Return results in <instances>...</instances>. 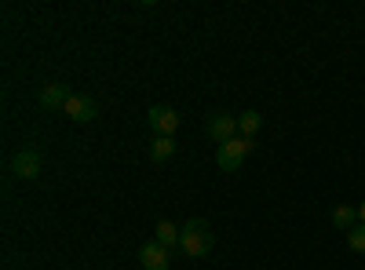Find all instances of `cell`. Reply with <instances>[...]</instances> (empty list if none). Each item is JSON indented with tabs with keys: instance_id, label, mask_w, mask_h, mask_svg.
Wrapping results in <instances>:
<instances>
[{
	"instance_id": "6da1fadb",
	"label": "cell",
	"mask_w": 365,
	"mask_h": 270,
	"mask_svg": "<svg viewBox=\"0 0 365 270\" xmlns=\"http://www.w3.org/2000/svg\"><path fill=\"white\" fill-rule=\"evenodd\" d=\"M212 227L205 223V219H190L187 227H182V234H179V249L187 252L190 259H201V256H208L212 252Z\"/></svg>"
},
{
	"instance_id": "7a4b0ae2",
	"label": "cell",
	"mask_w": 365,
	"mask_h": 270,
	"mask_svg": "<svg viewBox=\"0 0 365 270\" xmlns=\"http://www.w3.org/2000/svg\"><path fill=\"white\" fill-rule=\"evenodd\" d=\"M41 168H44V154L37 146H22L19 154L11 157V175L15 179H26V183H34V179L41 175Z\"/></svg>"
},
{
	"instance_id": "3957f363",
	"label": "cell",
	"mask_w": 365,
	"mask_h": 270,
	"mask_svg": "<svg viewBox=\"0 0 365 270\" xmlns=\"http://www.w3.org/2000/svg\"><path fill=\"white\" fill-rule=\"evenodd\" d=\"M252 154V139H230V142H223L220 150H216V165L223 168V172H237L241 165H245V157Z\"/></svg>"
},
{
	"instance_id": "277c9868",
	"label": "cell",
	"mask_w": 365,
	"mask_h": 270,
	"mask_svg": "<svg viewBox=\"0 0 365 270\" xmlns=\"http://www.w3.org/2000/svg\"><path fill=\"white\" fill-rule=\"evenodd\" d=\"M205 132H208L212 139H216V142L223 146V142L237 139V117H230V113H223V110L208 113V117H205Z\"/></svg>"
},
{
	"instance_id": "5b68a950",
	"label": "cell",
	"mask_w": 365,
	"mask_h": 270,
	"mask_svg": "<svg viewBox=\"0 0 365 270\" xmlns=\"http://www.w3.org/2000/svg\"><path fill=\"white\" fill-rule=\"evenodd\" d=\"M146 125L154 128V135H175L179 113H175L172 106H150V110H146Z\"/></svg>"
},
{
	"instance_id": "8992f818",
	"label": "cell",
	"mask_w": 365,
	"mask_h": 270,
	"mask_svg": "<svg viewBox=\"0 0 365 270\" xmlns=\"http://www.w3.org/2000/svg\"><path fill=\"white\" fill-rule=\"evenodd\" d=\"M66 117L70 121H77V125H88V121H96L99 117V103L91 99V95H70V103H66Z\"/></svg>"
},
{
	"instance_id": "52a82bcc",
	"label": "cell",
	"mask_w": 365,
	"mask_h": 270,
	"mask_svg": "<svg viewBox=\"0 0 365 270\" xmlns=\"http://www.w3.org/2000/svg\"><path fill=\"white\" fill-rule=\"evenodd\" d=\"M139 263H143V270H168L172 252L161 242H146V245H139Z\"/></svg>"
},
{
	"instance_id": "ba28073f",
	"label": "cell",
	"mask_w": 365,
	"mask_h": 270,
	"mask_svg": "<svg viewBox=\"0 0 365 270\" xmlns=\"http://www.w3.org/2000/svg\"><path fill=\"white\" fill-rule=\"evenodd\" d=\"M70 95H73L70 88L55 81V84H44V88H41V95H37V103H41L44 110H66Z\"/></svg>"
},
{
	"instance_id": "9c48e42d",
	"label": "cell",
	"mask_w": 365,
	"mask_h": 270,
	"mask_svg": "<svg viewBox=\"0 0 365 270\" xmlns=\"http://www.w3.org/2000/svg\"><path fill=\"white\" fill-rule=\"evenodd\" d=\"M179 234H182V230H179L175 223H168V219H161V223L154 227V242H161V245H165V249L172 252V249L179 245Z\"/></svg>"
},
{
	"instance_id": "30bf717a",
	"label": "cell",
	"mask_w": 365,
	"mask_h": 270,
	"mask_svg": "<svg viewBox=\"0 0 365 270\" xmlns=\"http://www.w3.org/2000/svg\"><path fill=\"white\" fill-rule=\"evenodd\" d=\"M259 128H263V117H259L256 110H245V113L237 117V135H241V139H252Z\"/></svg>"
},
{
	"instance_id": "8fae6325",
	"label": "cell",
	"mask_w": 365,
	"mask_h": 270,
	"mask_svg": "<svg viewBox=\"0 0 365 270\" xmlns=\"http://www.w3.org/2000/svg\"><path fill=\"white\" fill-rule=\"evenodd\" d=\"M332 227L336 230H351V227H358V208H351V204H336V212H332Z\"/></svg>"
},
{
	"instance_id": "7c38bea8",
	"label": "cell",
	"mask_w": 365,
	"mask_h": 270,
	"mask_svg": "<svg viewBox=\"0 0 365 270\" xmlns=\"http://www.w3.org/2000/svg\"><path fill=\"white\" fill-rule=\"evenodd\" d=\"M172 154H175V139H172V135H158L154 146H150V157H154L158 165H165Z\"/></svg>"
},
{
	"instance_id": "4fadbf2b",
	"label": "cell",
	"mask_w": 365,
	"mask_h": 270,
	"mask_svg": "<svg viewBox=\"0 0 365 270\" xmlns=\"http://www.w3.org/2000/svg\"><path fill=\"white\" fill-rule=\"evenodd\" d=\"M347 245H351V252L365 256V223H358V227L347 230Z\"/></svg>"
},
{
	"instance_id": "5bb4252c",
	"label": "cell",
	"mask_w": 365,
	"mask_h": 270,
	"mask_svg": "<svg viewBox=\"0 0 365 270\" xmlns=\"http://www.w3.org/2000/svg\"><path fill=\"white\" fill-rule=\"evenodd\" d=\"M358 223H365V201L358 204Z\"/></svg>"
}]
</instances>
